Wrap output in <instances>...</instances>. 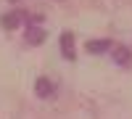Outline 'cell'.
Returning a JSON list of instances; mask_svg holds the SVG:
<instances>
[{
    "label": "cell",
    "instance_id": "1",
    "mask_svg": "<svg viewBox=\"0 0 132 119\" xmlns=\"http://www.w3.org/2000/svg\"><path fill=\"white\" fill-rule=\"evenodd\" d=\"M21 21H29V24H32V19L24 13V11H11V13L3 16V27H5V29H16Z\"/></svg>",
    "mask_w": 132,
    "mask_h": 119
},
{
    "label": "cell",
    "instance_id": "2",
    "mask_svg": "<svg viewBox=\"0 0 132 119\" xmlns=\"http://www.w3.org/2000/svg\"><path fill=\"white\" fill-rule=\"evenodd\" d=\"M61 53L66 61H74V35L71 32H63L61 35Z\"/></svg>",
    "mask_w": 132,
    "mask_h": 119
},
{
    "label": "cell",
    "instance_id": "3",
    "mask_svg": "<svg viewBox=\"0 0 132 119\" xmlns=\"http://www.w3.org/2000/svg\"><path fill=\"white\" fill-rule=\"evenodd\" d=\"M114 61L119 64V66H129L132 64V50L124 48V45H116L114 48Z\"/></svg>",
    "mask_w": 132,
    "mask_h": 119
},
{
    "label": "cell",
    "instance_id": "4",
    "mask_svg": "<svg viewBox=\"0 0 132 119\" xmlns=\"http://www.w3.org/2000/svg\"><path fill=\"white\" fill-rule=\"evenodd\" d=\"M35 90H37L40 98H50V95H53V82H50L48 77H40V80L35 82Z\"/></svg>",
    "mask_w": 132,
    "mask_h": 119
},
{
    "label": "cell",
    "instance_id": "5",
    "mask_svg": "<svg viewBox=\"0 0 132 119\" xmlns=\"http://www.w3.org/2000/svg\"><path fill=\"white\" fill-rule=\"evenodd\" d=\"M108 48H111V42H108V40H90V42H87V50H90L93 56H95V53L101 56V53H106Z\"/></svg>",
    "mask_w": 132,
    "mask_h": 119
},
{
    "label": "cell",
    "instance_id": "6",
    "mask_svg": "<svg viewBox=\"0 0 132 119\" xmlns=\"http://www.w3.org/2000/svg\"><path fill=\"white\" fill-rule=\"evenodd\" d=\"M27 40H29V42H42V40H45V32H42L40 27H32V24H29V29H27Z\"/></svg>",
    "mask_w": 132,
    "mask_h": 119
}]
</instances>
